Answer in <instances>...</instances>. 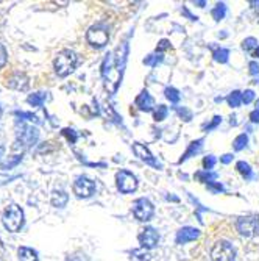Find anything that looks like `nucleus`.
<instances>
[{"instance_id": "nucleus-15", "label": "nucleus", "mask_w": 259, "mask_h": 261, "mask_svg": "<svg viewBox=\"0 0 259 261\" xmlns=\"http://www.w3.org/2000/svg\"><path fill=\"white\" fill-rule=\"evenodd\" d=\"M136 107L140 110V111H152L153 107H155V100L153 97L149 94V91H142L139 94V96L136 97Z\"/></svg>"}, {"instance_id": "nucleus-10", "label": "nucleus", "mask_w": 259, "mask_h": 261, "mask_svg": "<svg viewBox=\"0 0 259 261\" xmlns=\"http://www.w3.org/2000/svg\"><path fill=\"white\" fill-rule=\"evenodd\" d=\"M74 193L80 199H88V197H91L94 193H96V183H94L91 178L81 175L74 183Z\"/></svg>"}, {"instance_id": "nucleus-14", "label": "nucleus", "mask_w": 259, "mask_h": 261, "mask_svg": "<svg viewBox=\"0 0 259 261\" xmlns=\"http://www.w3.org/2000/svg\"><path fill=\"white\" fill-rule=\"evenodd\" d=\"M7 85H8L11 89H16V91H25V89L28 88V77H27L25 74H23V72H14V74L8 79Z\"/></svg>"}, {"instance_id": "nucleus-16", "label": "nucleus", "mask_w": 259, "mask_h": 261, "mask_svg": "<svg viewBox=\"0 0 259 261\" xmlns=\"http://www.w3.org/2000/svg\"><path fill=\"white\" fill-rule=\"evenodd\" d=\"M69 200V196L63 191V189H56L52 194V205L55 208H64Z\"/></svg>"}, {"instance_id": "nucleus-12", "label": "nucleus", "mask_w": 259, "mask_h": 261, "mask_svg": "<svg viewBox=\"0 0 259 261\" xmlns=\"http://www.w3.org/2000/svg\"><path fill=\"white\" fill-rule=\"evenodd\" d=\"M133 152L136 153V156H139L140 160L146 161L147 164L153 166V168H161V164L155 160V156L150 153V150L144 144H140V142H134V144H133Z\"/></svg>"}, {"instance_id": "nucleus-33", "label": "nucleus", "mask_w": 259, "mask_h": 261, "mask_svg": "<svg viewBox=\"0 0 259 261\" xmlns=\"http://www.w3.org/2000/svg\"><path fill=\"white\" fill-rule=\"evenodd\" d=\"M254 47H257V41L254 38H247L244 42H242V49L245 52H250L251 49H254Z\"/></svg>"}, {"instance_id": "nucleus-31", "label": "nucleus", "mask_w": 259, "mask_h": 261, "mask_svg": "<svg viewBox=\"0 0 259 261\" xmlns=\"http://www.w3.org/2000/svg\"><path fill=\"white\" fill-rule=\"evenodd\" d=\"M162 55H149L146 60H144V64H147V66H152V67H155V66H158L159 63H162Z\"/></svg>"}, {"instance_id": "nucleus-38", "label": "nucleus", "mask_w": 259, "mask_h": 261, "mask_svg": "<svg viewBox=\"0 0 259 261\" xmlns=\"http://www.w3.org/2000/svg\"><path fill=\"white\" fill-rule=\"evenodd\" d=\"M254 99V92L251 89H247L245 92H242V103H251Z\"/></svg>"}, {"instance_id": "nucleus-47", "label": "nucleus", "mask_w": 259, "mask_h": 261, "mask_svg": "<svg viewBox=\"0 0 259 261\" xmlns=\"http://www.w3.org/2000/svg\"><path fill=\"white\" fill-rule=\"evenodd\" d=\"M256 107H257V110H259V99H257V102H256Z\"/></svg>"}, {"instance_id": "nucleus-30", "label": "nucleus", "mask_w": 259, "mask_h": 261, "mask_svg": "<svg viewBox=\"0 0 259 261\" xmlns=\"http://www.w3.org/2000/svg\"><path fill=\"white\" fill-rule=\"evenodd\" d=\"M195 177H197V180H200V181H203V183H211L217 175H216V174H209L208 171H205V172H197Z\"/></svg>"}, {"instance_id": "nucleus-32", "label": "nucleus", "mask_w": 259, "mask_h": 261, "mask_svg": "<svg viewBox=\"0 0 259 261\" xmlns=\"http://www.w3.org/2000/svg\"><path fill=\"white\" fill-rule=\"evenodd\" d=\"M63 136H66V139L70 142V144H75V141H77V138H78V135L72 130V128H63Z\"/></svg>"}, {"instance_id": "nucleus-19", "label": "nucleus", "mask_w": 259, "mask_h": 261, "mask_svg": "<svg viewBox=\"0 0 259 261\" xmlns=\"http://www.w3.org/2000/svg\"><path fill=\"white\" fill-rule=\"evenodd\" d=\"M152 259V255L147 249H136L131 252L130 255V261H150Z\"/></svg>"}, {"instance_id": "nucleus-28", "label": "nucleus", "mask_w": 259, "mask_h": 261, "mask_svg": "<svg viewBox=\"0 0 259 261\" xmlns=\"http://www.w3.org/2000/svg\"><path fill=\"white\" fill-rule=\"evenodd\" d=\"M166 116H167V107H166V105H159V107L156 108L155 114H153V119H155L156 122H161V121L166 119Z\"/></svg>"}, {"instance_id": "nucleus-41", "label": "nucleus", "mask_w": 259, "mask_h": 261, "mask_svg": "<svg viewBox=\"0 0 259 261\" xmlns=\"http://www.w3.org/2000/svg\"><path fill=\"white\" fill-rule=\"evenodd\" d=\"M248 69H250V74H251V75H257V74H259V64H257L256 61H251V63L248 64Z\"/></svg>"}, {"instance_id": "nucleus-23", "label": "nucleus", "mask_w": 259, "mask_h": 261, "mask_svg": "<svg viewBox=\"0 0 259 261\" xmlns=\"http://www.w3.org/2000/svg\"><path fill=\"white\" fill-rule=\"evenodd\" d=\"M225 14H226V5L225 4H217L216 7H214V10L211 11V16L214 17V20H222L223 17H225Z\"/></svg>"}, {"instance_id": "nucleus-6", "label": "nucleus", "mask_w": 259, "mask_h": 261, "mask_svg": "<svg viewBox=\"0 0 259 261\" xmlns=\"http://www.w3.org/2000/svg\"><path fill=\"white\" fill-rule=\"evenodd\" d=\"M211 258L213 261H234L236 258V250L228 241H217L211 250Z\"/></svg>"}, {"instance_id": "nucleus-45", "label": "nucleus", "mask_w": 259, "mask_h": 261, "mask_svg": "<svg viewBox=\"0 0 259 261\" xmlns=\"http://www.w3.org/2000/svg\"><path fill=\"white\" fill-rule=\"evenodd\" d=\"M4 152H5V147H4V146H0V158L4 156Z\"/></svg>"}, {"instance_id": "nucleus-27", "label": "nucleus", "mask_w": 259, "mask_h": 261, "mask_svg": "<svg viewBox=\"0 0 259 261\" xmlns=\"http://www.w3.org/2000/svg\"><path fill=\"white\" fill-rule=\"evenodd\" d=\"M20 161H22V155H13L2 164V169H13Z\"/></svg>"}, {"instance_id": "nucleus-2", "label": "nucleus", "mask_w": 259, "mask_h": 261, "mask_svg": "<svg viewBox=\"0 0 259 261\" xmlns=\"http://www.w3.org/2000/svg\"><path fill=\"white\" fill-rule=\"evenodd\" d=\"M78 63V55L74 50H61L55 61H53V67H55V72L58 77H67L69 74H72Z\"/></svg>"}, {"instance_id": "nucleus-29", "label": "nucleus", "mask_w": 259, "mask_h": 261, "mask_svg": "<svg viewBox=\"0 0 259 261\" xmlns=\"http://www.w3.org/2000/svg\"><path fill=\"white\" fill-rule=\"evenodd\" d=\"M14 114L17 116V117H20V121H30V122H35V124H38L39 122V119L38 117L33 114V113H23V111H14Z\"/></svg>"}, {"instance_id": "nucleus-34", "label": "nucleus", "mask_w": 259, "mask_h": 261, "mask_svg": "<svg viewBox=\"0 0 259 261\" xmlns=\"http://www.w3.org/2000/svg\"><path fill=\"white\" fill-rule=\"evenodd\" d=\"M220 122H222V117H220V116H214V117H213V121H211L209 124H205V125H203V130H206V132L214 130Z\"/></svg>"}, {"instance_id": "nucleus-7", "label": "nucleus", "mask_w": 259, "mask_h": 261, "mask_svg": "<svg viewBox=\"0 0 259 261\" xmlns=\"http://www.w3.org/2000/svg\"><path fill=\"white\" fill-rule=\"evenodd\" d=\"M116 185L121 193H133L137 188V178L128 171H119L116 174Z\"/></svg>"}, {"instance_id": "nucleus-21", "label": "nucleus", "mask_w": 259, "mask_h": 261, "mask_svg": "<svg viewBox=\"0 0 259 261\" xmlns=\"http://www.w3.org/2000/svg\"><path fill=\"white\" fill-rule=\"evenodd\" d=\"M236 169H238V172H239L245 180L253 178V172H251V168H250V164H248V163H245V161H239V163L236 164Z\"/></svg>"}, {"instance_id": "nucleus-13", "label": "nucleus", "mask_w": 259, "mask_h": 261, "mask_svg": "<svg viewBox=\"0 0 259 261\" xmlns=\"http://www.w3.org/2000/svg\"><path fill=\"white\" fill-rule=\"evenodd\" d=\"M198 236H200V230L194 227H183L177 233V244H186V243L195 241Z\"/></svg>"}, {"instance_id": "nucleus-42", "label": "nucleus", "mask_w": 259, "mask_h": 261, "mask_svg": "<svg viewBox=\"0 0 259 261\" xmlns=\"http://www.w3.org/2000/svg\"><path fill=\"white\" fill-rule=\"evenodd\" d=\"M250 119H251V122L259 124V110H254V111L250 113Z\"/></svg>"}, {"instance_id": "nucleus-20", "label": "nucleus", "mask_w": 259, "mask_h": 261, "mask_svg": "<svg viewBox=\"0 0 259 261\" xmlns=\"http://www.w3.org/2000/svg\"><path fill=\"white\" fill-rule=\"evenodd\" d=\"M45 97H47L45 92H33V94H30V96H28L27 102L32 107H42V103L45 102Z\"/></svg>"}, {"instance_id": "nucleus-4", "label": "nucleus", "mask_w": 259, "mask_h": 261, "mask_svg": "<svg viewBox=\"0 0 259 261\" xmlns=\"http://www.w3.org/2000/svg\"><path fill=\"white\" fill-rule=\"evenodd\" d=\"M4 225L8 231H19L23 225V211L17 205H10L4 211Z\"/></svg>"}, {"instance_id": "nucleus-5", "label": "nucleus", "mask_w": 259, "mask_h": 261, "mask_svg": "<svg viewBox=\"0 0 259 261\" xmlns=\"http://www.w3.org/2000/svg\"><path fill=\"white\" fill-rule=\"evenodd\" d=\"M17 141H16V146L14 147H23V149H28L32 146L36 144V141L39 138V132L36 127L33 125H20V128H17L16 132Z\"/></svg>"}, {"instance_id": "nucleus-48", "label": "nucleus", "mask_w": 259, "mask_h": 261, "mask_svg": "<svg viewBox=\"0 0 259 261\" xmlns=\"http://www.w3.org/2000/svg\"><path fill=\"white\" fill-rule=\"evenodd\" d=\"M0 116H2V107H0Z\"/></svg>"}, {"instance_id": "nucleus-46", "label": "nucleus", "mask_w": 259, "mask_h": 261, "mask_svg": "<svg viewBox=\"0 0 259 261\" xmlns=\"http://www.w3.org/2000/svg\"><path fill=\"white\" fill-rule=\"evenodd\" d=\"M195 4H197V5H200V7H205V5H206L205 2H195Z\"/></svg>"}, {"instance_id": "nucleus-36", "label": "nucleus", "mask_w": 259, "mask_h": 261, "mask_svg": "<svg viewBox=\"0 0 259 261\" xmlns=\"http://www.w3.org/2000/svg\"><path fill=\"white\" fill-rule=\"evenodd\" d=\"M177 113L180 114V117H183L186 122H189L192 119V113L187 108H177Z\"/></svg>"}, {"instance_id": "nucleus-44", "label": "nucleus", "mask_w": 259, "mask_h": 261, "mask_svg": "<svg viewBox=\"0 0 259 261\" xmlns=\"http://www.w3.org/2000/svg\"><path fill=\"white\" fill-rule=\"evenodd\" d=\"M253 57H254V58H259V47H256V49H254V52H253Z\"/></svg>"}, {"instance_id": "nucleus-39", "label": "nucleus", "mask_w": 259, "mask_h": 261, "mask_svg": "<svg viewBox=\"0 0 259 261\" xmlns=\"http://www.w3.org/2000/svg\"><path fill=\"white\" fill-rule=\"evenodd\" d=\"M208 189H211L213 193H222V191H223V186H222L220 183L211 181V183H208Z\"/></svg>"}, {"instance_id": "nucleus-37", "label": "nucleus", "mask_w": 259, "mask_h": 261, "mask_svg": "<svg viewBox=\"0 0 259 261\" xmlns=\"http://www.w3.org/2000/svg\"><path fill=\"white\" fill-rule=\"evenodd\" d=\"M167 49H170V41H167V39H161L159 42H158V45H156V54L159 52H164V50H167Z\"/></svg>"}, {"instance_id": "nucleus-11", "label": "nucleus", "mask_w": 259, "mask_h": 261, "mask_svg": "<svg viewBox=\"0 0 259 261\" xmlns=\"http://www.w3.org/2000/svg\"><path fill=\"white\" fill-rule=\"evenodd\" d=\"M139 243L142 246V249H153L159 243V234L155 228L147 227L139 233Z\"/></svg>"}, {"instance_id": "nucleus-40", "label": "nucleus", "mask_w": 259, "mask_h": 261, "mask_svg": "<svg viewBox=\"0 0 259 261\" xmlns=\"http://www.w3.org/2000/svg\"><path fill=\"white\" fill-rule=\"evenodd\" d=\"M7 64V50L5 47L0 44V67H4Z\"/></svg>"}, {"instance_id": "nucleus-8", "label": "nucleus", "mask_w": 259, "mask_h": 261, "mask_svg": "<svg viewBox=\"0 0 259 261\" xmlns=\"http://www.w3.org/2000/svg\"><path fill=\"white\" fill-rule=\"evenodd\" d=\"M133 213H134L136 219L146 222V221L152 219L153 213H155V206H153V203L149 199L142 197V199H137L133 203Z\"/></svg>"}, {"instance_id": "nucleus-9", "label": "nucleus", "mask_w": 259, "mask_h": 261, "mask_svg": "<svg viewBox=\"0 0 259 261\" xmlns=\"http://www.w3.org/2000/svg\"><path fill=\"white\" fill-rule=\"evenodd\" d=\"M236 227H238V231L242 234V236H254V234H259V219L254 218V216H242L238 219L236 222Z\"/></svg>"}, {"instance_id": "nucleus-1", "label": "nucleus", "mask_w": 259, "mask_h": 261, "mask_svg": "<svg viewBox=\"0 0 259 261\" xmlns=\"http://www.w3.org/2000/svg\"><path fill=\"white\" fill-rule=\"evenodd\" d=\"M102 77L105 80V88L109 94H114L117 91V86L122 79V67L119 64V60L112 57V54H108L102 64Z\"/></svg>"}, {"instance_id": "nucleus-43", "label": "nucleus", "mask_w": 259, "mask_h": 261, "mask_svg": "<svg viewBox=\"0 0 259 261\" xmlns=\"http://www.w3.org/2000/svg\"><path fill=\"white\" fill-rule=\"evenodd\" d=\"M231 160H233V155H231V153H226V155H223V156L220 158V163L228 164V163H231Z\"/></svg>"}, {"instance_id": "nucleus-26", "label": "nucleus", "mask_w": 259, "mask_h": 261, "mask_svg": "<svg viewBox=\"0 0 259 261\" xmlns=\"http://www.w3.org/2000/svg\"><path fill=\"white\" fill-rule=\"evenodd\" d=\"M164 94H166V97L172 102V103H178L181 96H180V91L175 89V88H166V91H164Z\"/></svg>"}, {"instance_id": "nucleus-24", "label": "nucleus", "mask_w": 259, "mask_h": 261, "mask_svg": "<svg viewBox=\"0 0 259 261\" xmlns=\"http://www.w3.org/2000/svg\"><path fill=\"white\" fill-rule=\"evenodd\" d=\"M247 142H248V136L247 135H239L236 139H234V142H233V149L236 150V152H239V150H242L247 146Z\"/></svg>"}, {"instance_id": "nucleus-17", "label": "nucleus", "mask_w": 259, "mask_h": 261, "mask_svg": "<svg viewBox=\"0 0 259 261\" xmlns=\"http://www.w3.org/2000/svg\"><path fill=\"white\" fill-rule=\"evenodd\" d=\"M202 144H203V139L192 141L191 144H189V147H187V150L184 152V155L180 158V161H178V163H183V161H186L187 158H191L192 155H195L197 152H200V149H202Z\"/></svg>"}, {"instance_id": "nucleus-25", "label": "nucleus", "mask_w": 259, "mask_h": 261, "mask_svg": "<svg viewBox=\"0 0 259 261\" xmlns=\"http://www.w3.org/2000/svg\"><path fill=\"white\" fill-rule=\"evenodd\" d=\"M213 57H214V60L217 61V63H226L228 61V57H229V52H228V49H216L214 50V54H213Z\"/></svg>"}, {"instance_id": "nucleus-3", "label": "nucleus", "mask_w": 259, "mask_h": 261, "mask_svg": "<svg viewBox=\"0 0 259 261\" xmlns=\"http://www.w3.org/2000/svg\"><path fill=\"white\" fill-rule=\"evenodd\" d=\"M86 39L88 42L96 47V49H102L105 47L109 41V30L105 23H96V25H92L88 33H86Z\"/></svg>"}, {"instance_id": "nucleus-22", "label": "nucleus", "mask_w": 259, "mask_h": 261, "mask_svg": "<svg viewBox=\"0 0 259 261\" xmlns=\"http://www.w3.org/2000/svg\"><path fill=\"white\" fill-rule=\"evenodd\" d=\"M226 102L231 108H238L242 103V92L241 91H233L226 97Z\"/></svg>"}, {"instance_id": "nucleus-18", "label": "nucleus", "mask_w": 259, "mask_h": 261, "mask_svg": "<svg viewBox=\"0 0 259 261\" xmlns=\"http://www.w3.org/2000/svg\"><path fill=\"white\" fill-rule=\"evenodd\" d=\"M17 253H19V259L20 261H39L36 250H33L30 247H20Z\"/></svg>"}, {"instance_id": "nucleus-35", "label": "nucleus", "mask_w": 259, "mask_h": 261, "mask_svg": "<svg viewBox=\"0 0 259 261\" xmlns=\"http://www.w3.org/2000/svg\"><path fill=\"white\" fill-rule=\"evenodd\" d=\"M214 164H216V158L214 156H205L203 158V168H205V171H211V169H213L214 168Z\"/></svg>"}, {"instance_id": "nucleus-49", "label": "nucleus", "mask_w": 259, "mask_h": 261, "mask_svg": "<svg viewBox=\"0 0 259 261\" xmlns=\"http://www.w3.org/2000/svg\"><path fill=\"white\" fill-rule=\"evenodd\" d=\"M257 13H259V4H257Z\"/></svg>"}]
</instances>
